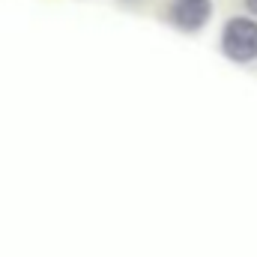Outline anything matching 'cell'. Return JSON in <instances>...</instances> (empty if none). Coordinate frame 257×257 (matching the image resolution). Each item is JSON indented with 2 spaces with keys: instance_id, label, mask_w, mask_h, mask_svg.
<instances>
[{
  "instance_id": "cell-4",
  "label": "cell",
  "mask_w": 257,
  "mask_h": 257,
  "mask_svg": "<svg viewBox=\"0 0 257 257\" xmlns=\"http://www.w3.org/2000/svg\"><path fill=\"white\" fill-rule=\"evenodd\" d=\"M120 3H138V0H120Z\"/></svg>"
},
{
  "instance_id": "cell-3",
  "label": "cell",
  "mask_w": 257,
  "mask_h": 257,
  "mask_svg": "<svg viewBox=\"0 0 257 257\" xmlns=\"http://www.w3.org/2000/svg\"><path fill=\"white\" fill-rule=\"evenodd\" d=\"M245 3V12L251 15V18H257V0H242Z\"/></svg>"
},
{
  "instance_id": "cell-2",
  "label": "cell",
  "mask_w": 257,
  "mask_h": 257,
  "mask_svg": "<svg viewBox=\"0 0 257 257\" xmlns=\"http://www.w3.org/2000/svg\"><path fill=\"white\" fill-rule=\"evenodd\" d=\"M212 0H168L165 21L180 33H200L212 21Z\"/></svg>"
},
{
  "instance_id": "cell-1",
  "label": "cell",
  "mask_w": 257,
  "mask_h": 257,
  "mask_svg": "<svg viewBox=\"0 0 257 257\" xmlns=\"http://www.w3.org/2000/svg\"><path fill=\"white\" fill-rule=\"evenodd\" d=\"M218 51L236 66L257 63V18L230 15L218 33Z\"/></svg>"
}]
</instances>
